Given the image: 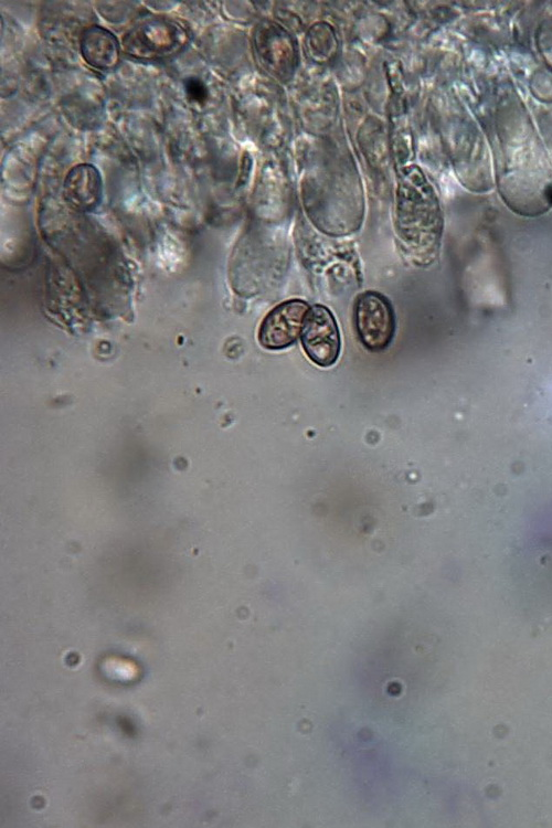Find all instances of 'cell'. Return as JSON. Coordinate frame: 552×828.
<instances>
[{"label":"cell","instance_id":"obj_1","mask_svg":"<svg viewBox=\"0 0 552 828\" xmlns=\"http://www.w3.org/2000/svg\"><path fill=\"white\" fill-rule=\"evenodd\" d=\"M189 42V31L181 23L152 17L130 28L123 39V47L136 60L159 61L179 54Z\"/></svg>","mask_w":552,"mask_h":828},{"label":"cell","instance_id":"obj_2","mask_svg":"<svg viewBox=\"0 0 552 828\" xmlns=\"http://www.w3.org/2000/svg\"><path fill=\"white\" fill-rule=\"evenodd\" d=\"M354 325L362 346L372 352L386 349L395 330L394 310L390 300L379 291L361 293L354 302Z\"/></svg>","mask_w":552,"mask_h":828},{"label":"cell","instance_id":"obj_3","mask_svg":"<svg viewBox=\"0 0 552 828\" xmlns=\"http://www.w3.org/2000/svg\"><path fill=\"white\" fill-rule=\"evenodd\" d=\"M301 343L315 364L327 368L336 363L341 338L336 318L327 307L315 305L309 309L301 330Z\"/></svg>","mask_w":552,"mask_h":828},{"label":"cell","instance_id":"obj_4","mask_svg":"<svg viewBox=\"0 0 552 828\" xmlns=\"http://www.w3.org/2000/svg\"><path fill=\"white\" fill-rule=\"evenodd\" d=\"M309 309V305L300 299L285 300L275 306L259 325V344L267 350H282L294 344Z\"/></svg>","mask_w":552,"mask_h":828},{"label":"cell","instance_id":"obj_5","mask_svg":"<svg viewBox=\"0 0 552 828\" xmlns=\"http://www.w3.org/2000/svg\"><path fill=\"white\" fill-rule=\"evenodd\" d=\"M81 52L84 61L93 68L109 71L117 66L120 59V45L113 32L92 25L84 30L81 38Z\"/></svg>","mask_w":552,"mask_h":828},{"label":"cell","instance_id":"obj_6","mask_svg":"<svg viewBox=\"0 0 552 828\" xmlns=\"http://www.w3.org/2000/svg\"><path fill=\"white\" fill-rule=\"evenodd\" d=\"M64 192L76 206L88 208L95 204L102 192V177L97 168L89 163L73 167L66 174Z\"/></svg>","mask_w":552,"mask_h":828},{"label":"cell","instance_id":"obj_7","mask_svg":"<svg viewBox=\"0 0 552 828\" xmlns=\"http://www.w3.org/2000/svg\"><path fill=\"white\" fill-rule=\"evenodd\" d=\"M183 87L187 97L198 104H203L208 99V87L206 85L195 76H189L183 81Z\"/></svg>","mask_w":552,"mask_h":828}]
</instances>
